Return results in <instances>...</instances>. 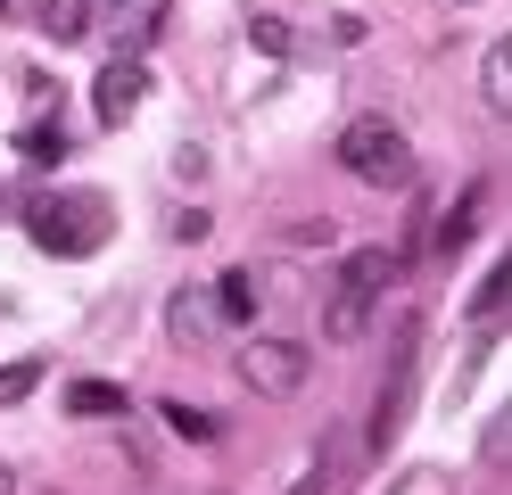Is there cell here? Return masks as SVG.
<instances>
[{"label": "cell", "instance_id": "6da1fadb", "mask_svg": "<svg viewBox=\"0 0 512 495\" xmlns=\"http://www.w3.org/2000/svg\"><path fill=\"white\" fill-rule=\"evenodd\" d=\"M25 231H34L42 256H91L116 231V207L100 190H42L34 207H25Z\"/></svg>", "mask_w": 512, "mask_h": 495}, {"label": "cell", "instance_id": "7a4b0ae2", "mask_svg": "<svg viewBox=\"0 0 512 495\" xmlns=\"http://www.w3.org/2000/svg\"><path fill=\"white\" fill-rule=\"evenodd\" d=\"M397 273H405V256H389V248H364V256H347V264H339V289H331V314H323V330H331L339 347L372 322V306L389 297Z\"/></svg>", "mask_w": 512, "mask_h": 495}, {"label": "cell", "instance_id": "3957f363", "mask_svg": "<svg viewBox=\"0 0 512 495\" xmlns=\"http://www.w3.org/2000/svg\"><path fill=\"white\" fill-rule=\"evenodd\" d=\"M339 165L356 182H372V190H405L413 182V141L389 124V116H356L339 132Z\"/></svg>", "mask_w": 512, "mask_h": 495}, {"label": "cell", "instance_id": "277c9868", "mask_svg": "<svg viewBox=\"0 0 512 495\" xmlns=\"http://www.w3.org/2000/svg\"><path fill=\"white\" fill-rule=\"evenodd\" d=\"M306 372H314V363H306L298 339H248V347H240V380H248V396H265V405L298 396Z\"/></svg>", "mask_w": 512, "mask_h": 495}, {"label": "cell", "instance_id": "5b68a950", "mask_svg": "<svg viewBox=\"0 0 512 495\" xmlns=\"http://www.w3.org/2000/svg\"><path fill=\"white\" fill-rule=\"evenodd\" d=\"M166 17H174V0H100V42H108V58H141L157 33H166Z\"/></svg>", "mask_w": 512, "mask_h": 495}, {"label": "cell", "instance_id": "8992f818", "mask_svg": "<svg viewBox=\"0 0 512 495\" xmlns=\"http://www.w3.org/2000/svg\"><path fill=\"white\" fill-rule=\"evenodd\" d=\"M149 99V66L141 58H100V75H91V108H100V124H133Z\"/></svg>", "mask_w": 512, "mask_h": 495}, {"label": "cell", "instance_id": "52a82bcc", "mask_svg": "<svg viewBox=\"0 0 512 495\" xmlns=\"http://www.w3.org/2000/svg\"><path fill=\"white\" fill-rule=\"evenodd\" d=\"M215 330H223V314H215L207 289H174V297H166V339H174V347H207Z\"/></svg>", "mask_w": 512, "mask_h": 495}, {"label": "cell", "instance_id": "ba28073f", "mask_svg": "<svg viewBox=\"0 0 512 495\" xmlns=\"http://www.w3.org/2000/svg\"><path fill=\"white\" fill-rule=\"evenodd\" d=\"M405 396H413V339L397 347V363H389V396H380V413H372V454H389L397 446V421H405Z\"/></svg>", "mask_w": 512, "mask_h": 495}, {"label": "cell", "instance_id": "9c48e42d", "mask_svg": "<svg viewBox=\"0 0 512 495\" xmlns=\"http://www.w3.org/2000/svg\"><path fill=\"white\" fill-rule=\"evenodd\" d=\"M91 17H100V0H34V25L50 33V42H83Z\"/></svg>", "mask_w": 512, "mask_h": 495}, {"label": "cell", "instance_id": "30bf717a", "mask_svg": "<svg viewBox=\"0 0 512 495\" xmlns=\"http://www.w3.org/2000/svg\"><path fill=\"white\" fill-rule=\"evenodd\" d=\"M479 99H488V116L512 108V42H496L488 58H479Z\"/></svg>", "mask_w": 512, "mask_h": 495}, {"label": "cell", "instance_id": "8fae6325", "mask_svg": "<svg viewBox=\"0 0 512 495\" xmlns=\"http://www.w3.org/2000/svg\"><path fill=\"white\" fill-rule=\"evenodd\" d=\"M207 297H215V314H223V322H256V281H248V273H223Z\"/></svg>", "mask_w": 512, "mask_h": 495}, {"label": "cell", "instance_id": "7c38bea8", "mask_svg": "<svg viewBox=\"0 0 512 495\" xmlns=\"http://www.w3.org/2000/svg\"><path fill=\"white\" fill-rule=\"evenodd\" d=\"M67 413H124V388H108V380H75V388H67Z\"/></svg>", "mask_w": 512, "mask_h": 495}, {"label": "cell", "instance_id": "4fadbf2b", "mask_svg": "<svg viewBox=\"0 0 512 495\" xmlns=\"http://www.w3.org/2000/svg\"><path fill=\"white\" fill-rule=\"evenodd\" d=\"M166 429H174V438H190V446H215V438H223L215 413H199V405H166Z\"/></svg>", "mask_w": 512, "mask_h": 495}, {"label": "cell", "instance_id": "5bb4252c", "mask_svg": "<svg viewBox=\"0 0 512 495\" xmlns=\"http://www.w3.org/2000/svg\"><path fill=\"white\" fill-rule=\"evenodd\" d=\"M42 388V363L25 355V363H0V405H25V396Z\"/></svg>", "mask_w": 512, "mask_h": 495}, {"label": "cell", "instance_id": "9a60e30c", "mask_svg": "<svg viewBox=\"0 0 512 495\" xmlns=\"http://www.w3.org/2000/svg\"><path fill=\"white\" fill-rule=\"evenodd\" d=\"M248 42L265 50V58H290V50H298V42H290V25H281V17H256V25H248Z\"/></svg>", "mask_w": 512, "mask_h": 495}, {"label": "cell", "instance_id": "2e32d148", "mask_svg": "<svg viewBox=\"0 0 512 495\" xmlns=\"http://www.w3.org/2000/svg\"><path fill=\"white\" fill-rule=\"evenodd\" d=\"M504 281H512V273H504V256H496V273L479 281V306H471V314H504Z\"/></svg>", "mask_w": 512, "mask_h": 495}, {"label": "cell", "instance_id": "e0dca14e", "mask_svg": "<svg viewBox=\"0 0 512 495\" xmlns=\"http://www.w3.org/2000/svg\"><path fill=\"white\" fill-rule=\"evenodd\" d=\"M314 487H323V454H314V462H306V479H298L290 495H314Z\"/></svg>", "mask_w": 512, "mask_h": 495}, {"label": "cell", "instance_id": "ac0fdd59", "mask_svg": "<svg viewBox=\"0 0 512 495\" xmlns=\"http://www.w3.org/2000/svg\"><path fill=\"white\" fill-rule=\"evenodd\" d=\"M0 495H17V471H9V462H0Z\"/></svg>", "mask_w": 512, "mask_h": 495}, {"label": "cell", "instance_id": "d6986e66", "mask_svg": "<svg viewBox=\"0 0 512 495\" xmlns=\"http://www.w3.org/2000/svg\"><path fill=\"white\" fill-rule=\"evenodd\" d=\"M0 9H9V0H0Z\"/></svg>", "mask_w": 512, "mask_h": 495}]
</instances>
